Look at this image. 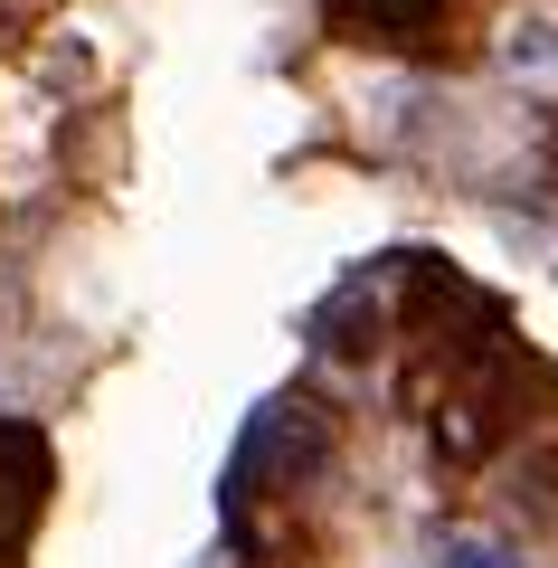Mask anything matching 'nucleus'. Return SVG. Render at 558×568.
I'll use <instances>...</instances> for the list:
<instances>
[{
	"label": "nucleus",
	"instance_id": "f257e3e1",
	"mask_svg": "<svg viewBox=\"0 0 558 568\" xmlns=\"http://www.w3.org/2000/svg\"><path fill=\"white\" fill-rule=\"evenodd\" d=\"M322 474H332V407L303 398V388H275V398L246 417L237 455H227V521L313 503Z\"/></svg>",
	"mask_w": 558,
	"mask_h": 568
},
{
	"label": "nucleus",
	"instance_id": "f03ea898",
	"mask_svg": "<svg viewBox=\"0 0 558 568\" xmlns=\"http://www.w3.org/2000/svg\"><path fill=\"white\" fill-rule=\"evenodd\" d=\"M39 511H48V436L20 426V417H0V568H20Z\"/></svg>",
	"mask_w": 558,
	"mask_h": 568
},
{
	"label": "nucleus",
	"instance_id": "7ed1b4c3",
	"mask_svg": "<svg viewBox=\"0 0 558 568\" xmlns=\"http://www.w3.org/2000/svg\"><path fill=\"white\" fill-rule=\"evenodd\" d=\"M332 29L359 48H445L455 0H332Z\"/></svg>",
	"mask_w": 558,
	"mask_h": 568
},
{
	"label": "nucleus",
	"instance_id": "20e7f679",
	"mask_svg": "<svg viewBox=\"0 0 558 568\" xmlns=\"http://www.w3.org/2000/svg\"><path fill=\"white\" fill-rule=\"evenodd\" d=\"M313 332H322V351H341V361H369V351H379V284L351 275L332 304H322V323H313Z\"/></svg>",
	"mask_w": 558,
	"mask_h": 568
},
{
	"label": "nucleus",
	"instance_id": "39448f33",
	"mask_svg": "<svg viewBox=\"0 0 558 568\" xmlns=\"http://www.w3.org/2000/svg\"><path fill=\"white\" fill-rule=\"evenodd\" d=\"M436 559H445V568H520V559H511L501 540H445Z\"/></svg>",
	"mask_w": 558,
	"mask_h": 568
}]
</instances>
